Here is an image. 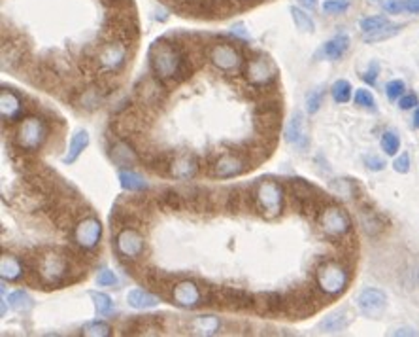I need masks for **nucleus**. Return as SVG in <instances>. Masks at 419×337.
<instances>
[{
  "instance_id": "1",
  "label": "nucleus",
  "mask_w": 419,
  "mask_h": 337,
  "mask_svg": "<svg viewBox=\"0 0 419 337\" xmlns=\"http://www.w3.org/2000/svg\"><path fill=\"white\" fill-rule=\"evenodd\" d=\"M148 59L151 74L165 84H179L191 76V61L176 38H161L153 42Z\"/></svg>"
},
{
  "instance_id": "2",
  "label": "nucleus",
  "mask_w": 419,
  "mask_h": 337,
  "mask_svg": "<svg viewBox=\"0 0 419 337\" xmlns=\"http://www.w3.org/2000/svg\"><path fill=\"white\" fill-rule=\"evenodd\" d=\"M33 269L38 277V282L42 286H52V288L72 282L70 273H74L69 256L55 252V250H47L40 256H36Z\"/></svg>"
},
{
  "instance_id": "3",
  "label": "nucleus",
  "mask_w": 419,
  "mask_h": 337,
  "mask_svg": "<svg viewBox=\"0 0 419 337\" xmlns=\"http://www.w3.org/2000/svg\"><path fill=\"white\" fill-rule=\"evenodd\" d=\"M49 139V125L44 118L29 116L19 123L13 135V144L23 154H35L42 150Z\"/></svg>"
},
{
  "instance_id": "4",
  "label": "nucleus",
  "mask_w": 419,
  "mask_h": 337,
  "mask_svg": "<svg viewBox=\"0 0 419 337\" xmlns=\"http://www.w3.org/2000/svg\"><path fill=\"white\" fill-rule=\"evenodd\" d=\"M317 288L325 296H338L348 288L350 282V271L344 263L336 260H325L316 269Z\"/></svg>"
},
{
  "instance_id": "5",
  "label": "nucleus",
  "mask_w": 419,
  "mask_h": 337,
  "mask_svg": "<svg viewBox=\"0 0 419 337\" xmlns=\"http://www.w3.org/2000/svg\"><path fill=\"white\" fill-rule=\"evenodd\" d=\"M283 297H285V314L291 319H306L321 307L316 288H312V285L297 286L288 294H283Z\"/></svg>"
},
{
  "instance_id": "6",
  "label": "nucleus",
  "mask_w": 419,
  "mask_h": 337,
  "mask_svg": "<svg viewBox=\"0 0 419 337\" xmlns=\"http://www.w3.org/2000/svg\"><path fill=\"white\" fill-rule=\"evenodd\" d=\"M255 209L261 210L264 218H276L283 210V188L276 181H261L253 190Z\"/></svg>"
},
{
  "instance_id": "7",
  "label": "nucleus",
  "mask_w": 419,
  "mask_h": 337,
  "mask_svg": "<svg viewBox=\"0 0 419 337\" xmlns=\"http://www.w3.org/2000/svg\"><path fill=\"white\" fill-rule=\"evenodd\" d=\"M95 69L100 74H117L125 67L129 59V50L125 42L106 40L100 44L97 55H95Z\"/></svg>"
},
{
  "instance_id": "8",
  "label": "nucleus",
  "mask_w": 419,
  "mask_h": 337,
  "mask_svg": "<svg viewBox=\"0 0 419 337\" xmlns=\"http://www.w3.org/2000/svg\"><path fill=\"white\" fill-rule=\"evenodd\" d=\"M244 78L252 86L253 89H268L278 78V69L268 57H264L263 53L253 55L247 59L246 67H244Z\"/></svg>"
},
{
  "instance_id": "9",
  "label": "nucleus",
  "mask_w": 419,
  "mask_h": 337,
  "mask_svg": "<svg viewBox=\"0 0 419 337\" xmlns=\"http://www.w3.org/2000/svg\"><path fill=\"white\" fill-rule=\"evenodd\" d=\"M317 226L327 237L342 239L351 232V218L338 205H325L317 215Z\"/></svg>"
},
{
  "instance_id": "10",
  "label": "nucleus",
  "mask_w": 419,
  "mask_h": 337,
  "mask_svg": "<svg viewBox=\"0 0 419 337\" xmlns=\"http://www.w3.org/2000/svg\"><path fill=\"white\" fill-rule=\"evenodd\" d=\"M206 55L210 59V63L225 74H235L244 64L240 50L229 44V42H213L212 46L208 47Z\"/></svg>"
},
{
  "instance_id": "11",
  "label": "nucleus",
  "mask_w": 419,
  "mask_h": 337,
  "mask_svg": "<svg viewBox=\"0 0 419 337\" xmlns=\"http://www.w3.org/2000/svg\"><path fill=\"white\" fill-rule=\"evenodd\" d=\"M253 125L259 135L263 137H276L282 125V103L280 101L266 99L259 103L255 108V120Z\"/></svg>"
},
{
  "instance_id": "12",
  "label": "nucleus",
  "mask_w": 419,
  "mask_h": 337,
  "mask_svg": "<svg viewBox=\"0 0 419 337\" xmlns=\"http://www.w3.org/2000/svg\"><path fill=\"white\" fill-rule=\"evenodd\" d=\"M146 239L136 227H121L115 237V252L121 260H132L136 262L138 258L144 254Z\"/></svg>"
},
{
  "instance_id": "13",
  "label": "nucleus",
  "mask_w": 419,
  "mask_h": 337,
  "mask_svg": "<svg viewBox=\"0 0 419 337\" xmlns=\"http://www.w3.org/2000/svg\"><path fill=\"white\" fill-rule=\"evenodd\" d=\"M210 167H212V175L216 178H235V176L244 175L246 171L253 168V165L249 159L242 156L240 152L232 150L221 154Z\"/></svg>"
},
{
  "instance_id": "14",
  "label": "nucleus",
  "mask_w": 419,
  "mask_h": 337,
  "mask_svg": "<svg viewBox=\"0 0 419 337\" xmlns=\"http://www.w3.org/2000/svg\"><path fill=\"white\" fill-rule=\"evenodd\" d=\"M172 303H176L182 309H196L204 305V290L196 285L195 280L184 279L174 285Z\"/></svg>"
},
{
  "instance_id": "15",
  "label": "nucleus",
  "mask_w": 419,
  "mask_h": 337,
  "mask_svg": "<svg viewBox=\"0 0 419 337\" xmlns=\"http://www.w3.org/2000/svg\"><path fill=\"white\" fill-rule=\"evenodd\" d=\"M102 237V224L95 216H87L76 222L74 227V243L81 250H93L100 243Z\"/></svg>"
},
{
  "instance_id": "16",
  "label": "nucleus",
  "mask_w": 419,
  "mask_h": 337,
  "mask_svg": "<svg viewBox=\"0 0 419 337\" xmlns=\"http://www.w3.org/2000/svg\"><path fill=\"white\" fill-rule=\"evenodd\" d=\"M136 93V99L140 105L144 106H159L165 103L167 99V88H165V81H161L155 76H150V78H142L140 84L134 89Z\"/></svg>"
},
{
  "instance_id": "17",
  "label": "nucleus",
  "mask_w": 419,
  "mask_h": 337,
  "mask_svg": "<svg viewBox=\"0 0 419 337\" xmlns=\"http://www.w3.org/2000/svg\"><path fill=\"white\" fill-rule=\"evenodd\" d=\"M357 307H359L362 314H367L370 319H376L387 307V296L379 288H365L357 296Z\"/></svg>"
},
{
  "instance_id": "18",
  "label": "nucleus",
  "mask_w": 419,
  "mask_h": 337,
  "mask_svg": "<svg viewBox=\"0 0 419 337\" xmlns=\"http://www.w3.org/2000/svg\"><path fill=\"white\" fill-rule=\"evenodd\" d=\"M199 168H201V161L195 154H178L170 161L168 176H172L176 181H191L199 175Z\"/></svg>"
},
{
  "instance_id": "19",
  "label": "nucleus",
  "mask_w": 419,
  "mask_h": 337,
  "mask_svg": "<svg viewBox=\"0 0 419 337\" xmlns=\"http://www.w3.org/2000/svg\"><path fill=\"white\" fill-rule=\"evenodd\" d=\"M285 140L295 148H299L300 152H305L308 148L310 135H308V127H306V120L302 116V112H295L293 118L289 120L288 127H285Z\"/></svg>"
},
{
  "instance_id": "20",
  "label": "nucleus",
  "mask_w": 419,
  "mask_h": 337,
  "mask_svg": "<svg viewBox=\"0 0 419 337\" xmlns=\"http://www.w3.org/2000/svg\"><path fill=\"white\" fill-rule=\"evenodd\" d=\"M25 103L16 91L10 88H2L0 91V114L4 122H18L23 116Z\"/></svg>"
},
{
  "instance_id": "21",
  "label": "nucleus",
  "mask_w": 419,
  "mask_h": 337,
  "mask_svg": "<svg viewBox=\"0 0 419 337\" xmlns=\"http://www.w3.org/2000/svg\"><path fill=\"white\" fill-rule=\"evenodd\" d=\"M27 57V46L16 40L2 42V70H13L23 67Z\"/></svg>"
},
{
  "instance_id": "22",
  "label": "nucleus",
  "mask_w": 419,
  "mask_h": 337,
  "mask_svg": "<svg viewBox=\"0 0 419 337\" xmlns=\"http://www.w3.org/2000/svg\"><path fill=\"white\" fill-rule=\"evenodd\" d=\"M110 157H112L115 165H119V167L131 168L140 163V156H138V152L134 150V146L129 144V140H117V142L112 146V150H110Z\"/></svg>"
},
{
  "instance_id": "23",
  "label": "nucleus",
  "mask_w": 419,
  "mask_h": 337,
  "mask_svg": "<svg viewBox=\"0 0 419 337\" xmlns=\"http://www.w3.org/2000/svg\"><path fill=\"white\" fill-rule=\"evenodd\" d=\"M25 275V263L23 260L16 254H10V252H4L2 258H0V277L4 282H16V280H21V277Z\"/></svg>"
},
{
  "instance_id": "24",
  "label": "nucleus",
  "mask_w": 419,
  "mask_h": 337,
  "mask_svg": "<svg viewBox=\"0 0 419 337\" xmlns=\"http://www.w3.org/2000/svg\"><path fill=\"white\" fill-rule=\"evenodd\" d=\"M255 311L261 314H285V297L282 294H278V292L259 294L257 302H255Z\"/></svg>"
},
{
  "instance_id": "25",
  "label": "nucleus",
  "mask_w": 419,
  "mask_h": 337,
  "mask_svg": "<svg viewBox=\"0 0 419 337\" xmlns=\"http://www.w3.org/2000/svg\"><path fill=\"white\" fill-rule=\"evenodd\" d=\"M221 328V322H219L218 316H212V314H201V316H195L193 320H189L187 324V330L193 333V336H216Z\"/></svg>"
},
{
  "instance_id": "26",
  "label": "nucleus",
  "mask_w": 419,
  "mask_h": 337,
  "mask_svg": "<svg viewBox=\"0 0 419 337\" xmlns=\"http://www.w3.org/2000/svg\"><path fill=\"white\" fill-rule=\"evenodd\" d=\"M126 302L132 309L138 311H146V309H153L159 305V296L151 294V292L144 290V288H134L126 294Z\"/></svg>"
},
{
  "instance_id": "27",
  "label": "nucleus",
  "mask_w": 419,
  "mask_h": 337,
  "mask_svg": "<svg viewBox=\"0 0 419 337\" xmlns=\"http://www.w3.org/2000/svg\"><path fill=\"white\" fill-rule=\"evenodd\" d=\"M351 322V314L348 309H340V311H334L323 320L319 328H321L325 333H338V331L346 330Z\"/></svg>"
},
{
  "instance_id": "28",
  "label": "nucleus",
  "mask_w": 419,
  "mask_h": 337,
  "mask_svg": "<svg viewBox=\"0 0 419 337\" xmlns=\"http://www.w3.org/2000/svg\"><path fill=\"white\" fill-rule=\"evenodd\" d=\"M87 146H89V133L87 131H78V133L70 139L69 144V152H66V156L63 157V161L66 165H72V163L78 161V157L83 154Z\"/></svg>"
},
{
  "instance_id": "29",
  "label": "nucleus",
  "mask_w": 419,
  "mask_h": 337,
  "mask_svg": "<svg viewBox=\"0 0 419 337\" xmlns=\"http://www.w3.org/2000/svg\"><path fill=\"white\" fill-rule=\"evenodd\" d=\"M348 47H350V36L336 35L323 46V55L331 59V61H336V59H340L348 52Z\"/></svg>"
},
{
  "instance_id": "30",
  "label": "nucleus",
  "mask_w": 419,
  "mask_h": 337,
  "mask_svg": "<svg viewBox=\"0 0 419 337\" xmlns=\"http://www.w3.org/2000/svg\"><path fill=\"white\" fill-rule=\"evenodd\" d=\"M119 182L121 188L126 190V192H144V190H148V182L138 175V173L131 171V168H121Z\"/></svg>"
},
{
  "instance_id": "31",
  "label": "nucleus",
  "mask_w": 419,
  "mask_h": 337,
  "mask_svg": "<svg viewBox=\"0 0 419 337\" xmlns=\"http://www.w3.org/2000/svg\"><path fill=\"white\" fill-rule=\"evenodd\" d=\"M359 220H361V226L362 229H365V233L370 235V237H376V235H379V233L384 232V222H382V218H379L374 210L361 209V212H359Z\"/></svg>"
},
{
  "instance_id": "32",
  "label": "nucleus",
  "mask_w": 419,
  "mask_h": 337,
  "mask_svg": "<svg viewBox=\"0 0 419 337\" xmlns=\"http://www.w3.org/2000/svg\"><path fill=\"white\" fill-rule=\"evenodd\" d=\"M161 205L163 209L167 210H182L185 207V198L184 195H179V192L172 190V188H168L165 192L161 193Z\"/></svg>"
},
{
  "instance_id": "33",
  "label": "nucleus",
  "mask_w": 419,
  "mask_h": 337,
  "mask_svg": "<svg viewBox=\"0 0 419 337\" xmlns=\"http://www.w3.org/2000/svg\"><path fill=\"white\" fill-rule=\"evenodd\" d=\"M8 302H10V305H12V309H16V311H19V313H27V311H30L33 305H35L33 297H30L25 290L12 292L10 297H8Z\"/></svg>"
},
{
  "instance_id": "34",
  "label": "nucleus",
  "mask_w": 419,
  "mask_h": 337,
  "mask_svg": "<svg viewBox=\"0 0 419 337\" xmlns=\"http://www.w3.org/2000/svg\"><path fill=\"white\" fill-rule=\"evenodd\" d=\"M291 16H293V21L297 25V29H300L302 33H314L316 29V25H314V19L305 12V10H300V8L293 6L291 8Z\"/></svg>"
},
{
  "instance_id": "35",
  "label": "nucleus",
  "mask_w": 419,
  "mask_h": 337,
  "mask_svg": "<svg viewBox=\"0 0 419 337\" xmlns=\"http://www.w3.org/2000/svg\"><path fill=\"white\" fill-rule=\"evenodd\" d=\"M351 84L348 80H336L331 88V95L336 103H348L351 99Z\"/></svg>"
},
{
  "instance_id": "36",
  "label": "nucleus",
  "mask_w": 419,
  "mask_h": 337,
  "mask_svg": "<svg viewBox=\"0 0 419 337\" xmlns=\"http://www.w3.org/2000/svg\"><path fill=\"white\" fill-rule=\"evenodd\" d=\"M83 336L87 337H108L112 336V326L102 322V320H95V322H87L83 326Z\"/></svg>"
},
{
  "instance_id": "37",
  "label": "nucleus",
  "mask_w": 419,
  "mask_h": 337,
  "mask_svg": "<svg viewBox=\"0 0 419 337\" xmlns=\"http://www.w3.org/2000/svg\"><path fill=\"white\" fill-rule=\"evenodd\" d=\"M402 29V25H393V23H387L385 27H382L379 30H376V33H372V35H365V42H382V40H387V38H391V36L399 35Z\"/></svg>"
},
{
  "instance_id": "38",
  "label": "nucleus",
  "mask_w": 419,
  "mask_h": 337,
  "mask_svg": "<svg viewBox=\"0 0 419 337\" xmlns=\"http://www.w3.org/2000/svg\"><path fill=\"white\" fill-rule=\"evenodd\" d=\"M93 302H95V309H97V314L100 316H106V314L112 313V307H114V302L108 294L104 292H91Z\"/></svg>"
},
{
  "instance_id": "39",
  "label": "nucleus",
  "mask_w": 419,
  "mask_h": 337,
  "mask_svg": "<svg viewBox=\"0 0 419 337\" xmlns=\"http://www.w3.org/2000/svg\"><path fill=\"white\" fill-rule=\"evenodd\" d=\"M387 23H389V19L385 18V16H370V18L361 19L359 27H361V30L365 33V35H372V33L379 30Z\"/></svg>"
},
{
  "instance_id": "40",
  "label": "nucleus",
  "mask_w": 419,
  "mask_h": 337,
  "mask_svg": "<svg viewBox=\"0 0 419 337\" xmlns=\"http://www.w3.org/2000/svg\"><path fill=\"white\" fill-rule=\"evenodd\" d=\"M382 148L387 156H395L399 148H401V139H399V135L393 133V131H385L382 135Z\"/></svg>"
},
{
  "instance_id": "41",
  "label": "nucleus",
  "mask_w": 419,
  "mask_h": 337,
  "mask_svg": "<svg viewBox=\"0 0 419 337\" xmlns=\"http://www.w3.org/2000/svg\"><path fill=\"white\" fill-rule=\"evenodd\" d=\"M350 8V0H325L323 2V12L329 16H338Z\"/></svg>"
},
{
  "instance_id": "42",
  "label": "nucleus",
  "mask_w": 419,
  "mask_h": 337,
  "mask_svg": "<svg viewBox=\"0 0 419 337\" xmlns=\"http://www.w3.org/2000/svg\"><path fill=\"white\" fill-rule=\"evenodd\" d=\"M404 81L402 80H391L387 86H385V93H387V99L389 101H396L401 99L402 95H404Z\"/></svg>"
},
{
  "instance_id": "43",
  "label": "nucleus",
  "mask_w": 419,
  "mask_h": 337,
  "mask_svg": "<svg viewBox=\"0 0 419 337\" xmlns=\"http://www.w3.org/2000/svg\"><path fill=\"white\" fill-rule=\"evenodd\" d=\"M323 103V89H314L310 91V95L306 97V110L308 114H316L319 110V106Z\"/></svg>"
},
{
  "instance_id": "44",
  "label": "nucleus",
  "mask_w": 419,
  "mask_h": 337,
  "mask_svg": "<svg viewBox=\"0 0 419 337\" xmlns=\"http://www.w3.org/2000/svg\"><path fill=\"white\" fill-rule=\"evenodd\" d=\"M353 99H355V105L362 106V108H368V110H374L376 101H374V95L370 93L368 89H357Z\"/></svg>"
},
{
  "instance_id": "45",
  "label": "nucleus",
  "mask_w": 419,
  "mask_h": 337,
  "mask_svg": "<svg viewBox=\"0 0 419 337\" xmlns=\"http://www.w3.org/2000/svg\"><path fill=\"white\" fill-rule=\"evenodd\" d=\"M117 282H119L117 275L114 271H110V269H102L97 277L98 286H117Z\"/></svg>"
},
{
  "instance_id": "46",
  "label": "nucleus",
  "mask_w": 419,
  "mask_h": 337,
  "mask_svg": "<svg viewBox=\"0 0 419 337\" xmlns=\"http://www.w3.org/2000/svg\"><path fill=\"white\" fill-rule=\"evenodd\" d=\"M378 72H379V64L376 63V61H372V63L368 64L367 72H362L361 78L367 81L368 86H374V84H376V80H378Z\"/></svg>"
},
{
  "instance_id": "47",
  "label": "nucleus",
  "mask_w": 419,
  "mask_h": 337,
  "mask_svg": "<svg viewBox=\"0 0 419 337\" xmlns=\"http://www.w3.org/2000/svg\"><path fill=\"white\" fill-rule=\"evenodd\" d=\"M393 168H395L396 173H401V175H406L408 171H410V156L408 154H401L393 161Z\"/></svg>"
},
{
  "instance_id": "48",
  "label": "nucleus",
  "mask_w": 419,
  "mask_h": 337,
  "mask_svg": "<svg viewBox=\"0 0 419 337\" xmlns=\"http://www.w3.org/2000/svg\"><path fill=\"white\" fill-rule=\"evenodd\" d=\"M384 8L387 13H401L406 10V0H385Z\"/></svg>"
},
{
  "instance_id": "49",
  "label": "nucleus",
  "mask_w": 419,
  "mask_h": 337,
  "mask_svg": "<svg viewBox=\"0 0 419 337\" xmlns=\"http://www.w3.org/2000/svg\"><path fill=\"white\" fill-rule=\"evenodd\" d=\"M415 105H419L418 95L415 93L402 95L401 99H399V106H401L402 110H412V108H415Z\"/></svg>"
},
{
  "instance_id": "50",
  "label": "nucleus",
  "mask_w": 419,
  "mask_h": 337,
  "mask_svg": "<svg viewBox=\"0 0 419 337\" xmlns=\"http://www.w3.org/2000/svg\"><path fill=\"white\" fill-rule=\"evenodd\" d=\"M362 161H365V165H367L370 171H384L385 168V161L378 156H365Z\"/></svg>"
},
{
  "instance_id": "51",
  "label": "nucleus",
  "mask_w": 419,
  "mask_h": 337,
  "mask_svg": "<svg viewBox=\"0 0 419 337\" xmlns=\"http://www.w3.org/2000/svg\"><path fill=\"white\" fill-rule=\"evenodd\" d=\"M391 336H410V337H415L418 336V331L413 330V328H406V326H404V328H396V330H393L391 331Z\"/></svg>"
},
{
  "instance_id": "52",
  "label": "nucleus",
  "mask_w": 419,
  "mask_h": 337,
  "mask_svg": "<svg viewBox=\"0 0 419 337\" xmlns=\"http://www.w3.org/2000/svg\"><path fill=\"white\" fill-rule=\"evenodd\" d=\"M406 10L410 13H419V0H406Z\"/></svg>"
},
{
  "instance_id": "53",
  "label": "nucleus",
  "mask_w": 419,
  "mask_h": 337,
  "mask_svg": "<svg viewBox=\"0 0 419 337\" xmlns=\"http://www.w3.org/2000/svg\"><path fill=\"white\" fill-rule=\"evenodd\" d=\"M297 2H299L300 6L308 8V10H316L317 6V0H297Z\"/></svg>"
},
{
  "instance_id": "54",
  "label": "nucleus",
  "mask_w": 419,
  "mask_h": 337,
  "mask_svg": "<svg viewBox=\"0 0 419 337\" xmlns=\"http://www.w3.org/2000/svg\"><path fill=\"white\" fill-rule=\"evenodd\" d=\"M413 127L419 129V106L415 108V114H413Z\"/></svg>"
},
{
  "instance_id": "55",
  "label": "nucleus",
  "mask_w": 419,
  "mask_h": 337,
  "mask_svg": "<svg viewBox=\"0 0 419 337\" xmlns=\"http://www.w3.org/2000/svg\"><path fill=\"white\" fill-rule=\"evenodd\" d=\"M415 282H418V285H419V269H418V271H415Z\"/></svg>"
}]
</instances>
